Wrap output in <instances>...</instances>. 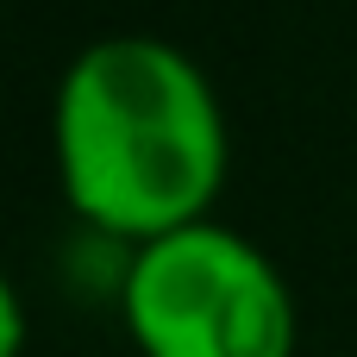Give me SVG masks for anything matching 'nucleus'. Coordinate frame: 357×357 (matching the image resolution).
Masks as SVG:
<instances>
[{
	"instance_id": "7ed1b4c3",
	"label": "nucleus",
	"mask_w": 357,
	"mask_h": 357,
	"mask_svg": "<svg viewBox=\"0 0 357 357\" xmlns=\"http://www.w3.org/2000/svg\"><path fill=\"white\" fill-rule=\"evenodd\" d=\"M25 351V307H19V289H0V357Z\"/></svg>"
},
{
	"instance_id": "f03ea898",
	"label": "nucleus",
	"mask_w": 357,
	"mask_h": 357,
	"mask_svg": "<svg viewBox=\"0 0 357 357\" xmlns=\"http://www.w3.org/2000/svg\"><path fill=\"white\" fill-rule=\"evenodd\" d=\"M119 320L138 357H295L301 307L264 245L195 220L126 251Z\"/></svg>"
},
{
	"instance_id": "f257e3e1",
	"label": "nucleus",
	"mask_w": 357,
	"mask_h": 357,
	"mask_svg": "<svg viewBox=\"0 0 357 357\" xmlns=\"http://www.w3.org/2000/svg\"><path fill=\"white\" fill-rule=\"evenodd\" d=\"M56 182L75 220L126 251L213 220L232 138L207 69L151 31L94 38L56 82Z\"/></svg>"
}]
</instances>
